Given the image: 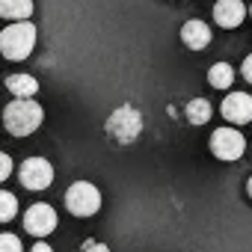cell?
Here are the masks:
<instances>
[{
  "label": "cell",
  "instance_id": "1",
  "mask_svg": "<svg viewBox=\"0 0 252 252\" xmlns=\"http://www.w3.org/2000/svg\"><path fill=\"white\" fill-rule=\"evenodd\" d=\"M42 122H45V110L39 101H30V98L9 101L3 110V125L12 137H30L33 131H39Z\"/></svg>",
  "mask_w": 252,
  "mask_h": 252
},
{
  "label": "cell",
  "instance_id": "2",
  "mask_svg": "<svg viewBox=\"0 0 252 252\" xmlns=\"http://www.w3.org/2000/svg\"><path fill=\"white\" fill-rule=\"evenodd\" d=\"M107 134L119 143V146H131L140 134H143V113L131 104H122L110 113L107 119Z\"/></svg>",
  "mask_w": 252,
  "mask_h": 252
},
{
  "label": "cell",
  "instance_id": "3",
  "mask_svg": "<svg viewBox=\"0 0 252 252\" xmlns=\"http://www.w3.org/2000/svg\"><path fill=\"white\" fill-rule=\"evenodd\" d=\"M36 48V27L30 21H21V24H9L3 33H0V54L6 60H27Z\"/></svg>",
  "mask_w": 252,
  "mask_h": 252
},
{
  "label": "cell",
  "instance_id": "4",
  "mask_svg": "<svg viewBox=\"0 0 252 252\" xmlns=\"http://www.w3.org/2000/svg\"><path fill=\"white\" fill-rule=\"evenodd\" d=\"M65 208L74 214V217H92L101 211V193L95 184L89 181H74L68 190H65Z\"/></svg>",
  "mask_w": 252,
  "mask_h": 252
},
{
  "label": "cell",
  "instance_id": "5",
  "mask_svg": "<svg viewBox=\"0 0 252 252\" xmlns=\"http://www.w3.org/2000/svg\"><path fill=\"white\" fill-rule=\"evenodd\" d=\"M208 146H211L214 158H220V160H225V163L240 160L243 152H246V140H243V134H240L237 128H217Z\"/></svg>",
  "mask_w": 252,
  "mask_h": 252
},
{
  "label": "cell",
  "instance_id": "6",
  "mask_svg": "<svg viewBox=\"0 0 252 252\" xmlns=\"http://www.w3.org/2000/svg\"><path fill=\"white\" fill-rule=\"evenodd\" d=\"M18 178H21V184H24L27 190H45V187H51V181H54V166H51V160H45V158H27V160L18 166Z\"/></svg>",
  "mask_w": 252,
  "mask_h": 252
},
{
  "label": "cell",
  "instance_id": "7",
  "mask_svg": "<svg viewBox=\"0 0 252 252\" xmlns=\"http://www.w3.org/2000/svg\"><path fill=\"white\" fill-rule=\"evenodd\" d=\"M24 228L33 234V237H45L57 228V211L45 202H36L24 211Z\"/></svg>",
  "mask_w": 252,
  "mask_h": 252
},
{
  "label": "cell",
  "instance_id": "8",
  "mask_svg": "<svg viewBox=\"0 0 252 252\" xmlns=\"http://www.w3.org/2000/svg\"><path fill=\"white\" fill-rule=\"evenodd\" d=\"M222 116L231 125L252 122V95H246V92H228L225 101H222Z\"/></svg>",
  "mask_w": 252,
  "mask_h": 252
},
{
  "label": "cell",
  "instance_id": "9",
  "mask_svg": "<svg viewBox=\"0 0 252 252\" xmlns=\"http://www.w3.org/2000/svg\"><path fill=\"white\" fill-rule=\"evenodd\" d=\"M246 18V6L243 0H217L214 3V24L222 30H234L240 27Z\"/></svg>",
  "mask_w": 252,
  "mask_h": 252
},
{
  "label": "cell",
  "instance_id": "10",
  "mask_svg": "<svg viewBox=\"0 0 252 252\" xmlns=\"http://www.w3.org/2000/svg\"><path fill=\"white\" fill-rule=\"evenodd\" d=\"M181 42H184L190 51H205V48L211 45V27H208L205 21H199V18L184 21V27H181Z\"/></svg>",
  "mask_w": 252,
  "mask_h": 252
},
{
  "label": "cell",
  "instance_id": "11",
  "mask_svg": "<svg viewBox=\"0 0 252 252\" xmlns=\"http://www.w3.org/2000/svg\"><path fill=\"white\" fill-rule=\"evenodd\" d=\"M33 15V0H0V18L21 24Z\"/></svg>",
  "mask_w": 252,
  "mask_h": 252
},
{
  "label": "cell",
  "instance_id": "12",
  "mask_svg": "<svg viewBox=\"0 0 252 252\" xmlns=\"http://www.w3.org/2000/svg\"><path fill=\"white\" fill-rule=\"evenodd\" d=\"M6 89L18 98H33L39 92V80L33 74H12V77H6Z\"/></svg>",
  "mask_w": 252,
  "mask_h": 252
},
{
  "label": "cell",
  "instance_id": "13",
  "mask_svg": "<svg viewBox=\"0 0 252 252\" xmlns=\"http://www.w3.org/2000/svg\"><path fill=\"white\" fill-rule=\"evenodd\" d=\"M184 113H187V122H190V125H208L211 116H214V107H211V101H205V98H193V101H187Z\"/></svg>",
  "mask_w": 252,
  "mask_h": 252
},
{
  "label": "cell",
  "instance_id": "14",
  "mask_svg": "<svg viewBox=\"0 0 252 252\" xmlns=\"http://www.w3.org/2000/svg\"><path fill=\"white\" fill-rule=\"evenodd\" d=\"M208 83H211L214 89H228V86L234 83V68H231L228 63H214V65L208 68Z\"/></svg>",
  "mask_w": 252,
  "mask_h": 252
},
{
  "label": "cell",
  "instance_id": "15",
  "mask_svg": "<svg viewBox=\"0 0 252 252\" xmlns=\"http://www.w3.org/2000/svg\"><path fill=\"white\" fill-rule=\"evenodd\" d=\"M18 214V199L6 190H0V222H9Z\"/></svg>",
  "mask_w": 252,
  "mask_h": 252
},
{
  "label": "cell",
  "instance_id": "16",
  "mask_svg": "<svg viewBox=\"0 0 252 252\" xmlns=\"http://www.w3.org/2000/svg\"><path fill=\"white\" fill-rule=\"evenodd\" d=\"M0 252H24V246L15 234H0Z\"/></svg>",
  "mask_w": 252,
  "mask_h": 252
},
{
  "label": "cell",
  "instance_id": "17",
  "mask_svg": "<svg viewBox=\"0 0 252 252\" xmlns=\"http://www.w3.org/2000/svg\"><path fill=\"white\" fill-rule=\"evenodd\" d=\"M9 175H12V158L0 152V181H6Z\"/></svg>",
  "mask_w": 252,
  "mask_h": 252
},
{
  "label": "cell",
  "instance_id": "18",
  "mask_svg": "<svg viewBox=\"0 0 252 252\" xmlns=\"http://www.w3.org/2000/svg\"><path fill=\"white\" fill-rule=\"evenodd\" d=\"M240 74H243V80H246V83H252V54L243 60V65H240Z\"/></svg>",
  "mask_w": 252,
  "mask_h": 252
},
{
  "label": "cell",
  "instance_id": "19",
  "mask_svg": "<svg viewBox=\"0 0 252 252\" xmlns=\"http://www.w3.org/2000/svg\"><path fill=\"white\" fill-rule=\"evenodd\" d=\"M83 252H110L104 243H98V240H86L83 243Z\"/></svg>",
  "mask_w": 252,
  "mask_h": 252
},
{
  "label": "cell",
  "instance_id": "20",
  "mask_svg": "<svg viewBox=\"0 0 252 252\" xmlns=\"http://www.w3.org/2000/svg\"><path fill=\"white\" fill-rule=\"evenodd\" d=\"M33 252H54V249H51L48 243H36V246H33Z\"/></svg>",
  "mask_w": 252,
  "mask_h": 252
},
{
  "label": "cell",
  "instance_id": "21",
  "mask_svg": "<svg viewBox=\"0 0 252 252\" xmlns=\"http://www.w3.org/2000/svg\"><path fill=\"white\" fill-rule=\"evenodd\" d=\"M246 193H249V199H252V178H249V184H246Z\"/></svg>",
  "mask_w": 252,
  "mask_h": 252
},
{
  "label": "cell",
  "instance_id": "22",
  "mask_svg": "<svg viewBox=\"0 0 252 252\" xmlns=\"http://www.w3.org/2000/svg\"><path fill=\"white\" fill-rule=\"evenodd\" d=\"M249 15H252V6H249Z\"/></svg>",
  "mask_w": 252,
  "mask_h": 252
}]
</instances>
